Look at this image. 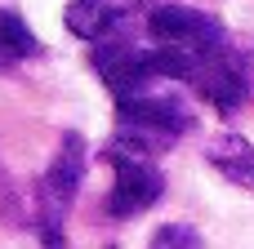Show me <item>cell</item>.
<instances>
[{
  "mask_svg": "<svg viewBox=\"0 0 254 249\" xmlns=\"http://www.w3.org/2000/svg\"><path fill=\"white\" fill-rule=\"evenodd\" d=\"M188 129H192V111L170 85H152L129 98H116V138L134 143L152 156L174 147Z\"/></svg>",
  "mask_w": 254,
  "mask_h": 249,
  "instance_id": "6da1fadb",
  "label": "cell"
},
{
  "mask_svg": "<svg viewBox=\"0 0 254 249\" xmlns=\"http://www.w3.org/2000/svg\"><path fill=\"white\" fill-rule=\"evenodd\" d=\"M85 165H89L85 138L76 129L63 134V143H58V151H54V160L40 178V192H36V232H40L45 249H67L63 223H67V209H71L80 183H85Z\"/></svg>",
  "mask_w": 254,
  "mask_h": 249,
  "instance_id": "7a4b0ae2",
  "label": "cell"
},
{
  "mask_svg": "<svg viewBox=\"0 0 254 249\" xmlns=\"http://www.w3.org/2000/svg\"><path fill=\"white\" fill-rule=\"evenodd\" d=\"M103 160L116 174L112 192H107V214L112 218H138L165 196V174H161L152 151H143V147H134L125 138H112L103 147Z\"/></svg>",
  "mask_w": 254,
  "mask_h": 249,
  "instance_id": "3957f363",
  "label": "cell"
},
{
  "mask_svg": "<svg viewBox=\"0 0 254 249\" xmlns=\"http://www.w3.org/2000/svg\"><path fill=\"white\" fill-rule=\"evenodd\" d=\"M147 36L161 49H179L188 58H205L214 49H223V22L196 4H156L147 13Z\"/></svg>",
  "mask_w": 254,
  "mask_h": 249,
  "instance_id": "277c9868",
  "label": "cell"
},
{
  "mask_svg": "<svg viewBox=\"0 0 254 249\" xmlns=\"http://www.w3.org/2000/svg\"><path fill=\"white\" fill-rule=\"evenodd\" d=\"M219 116H237L241 111V102L250 98V71H246V58L237 53V49H214V53H205L201 62H196V71H192V80H188Z\"/></svg>",
  "mask_w": 254,
  "mask_h": 249,
  "instance_id": "5b68a950",
  "label": "cell"
},
{
  "mask_svg": "<svg viewBox=\"0 0 254 249\" xmlns=\"http://www.w3.org/2000/svg\"><path fill=\"white\" fill-rule=\"evenodd\" d=\"M143 9V0H71L63 22L76 40H89V45H103L112 40L134 13Z\"/></svg>",
  "mask_w": 254,
  "mask_h": 249,
  "instance_id": "8992f818",
  "label": "cell"
},
{
  "mask_svg": "<svg viewBox=\"0 0 254 249\" xmlns=\"http://www.w3.org/2000/svg\"><path fill=\"white\" fill-rule=\"evenodd\" d=\"M205 160L232 183V187H254V143L241 134H219L205 143Z\"/></svg>",
  "mask_w": 254,
  "mask_h": 249,
  "instance_id": "52a82bcc",
  "label": "cell"
},
{
  "mask_svg": "<svg viewBox=\"0 0 254 249\" xmlns=\"http://www.w3.org/2000/svg\"><path fill=\"white\" fill-rule=\"evenodd\" d=\"M36 53H40V40L27 27V18L18 9H0V71L18 67L27 58H36Z\"/></svg>",
  "mask_w": 254,
  "mask_h": 249,
  "instance_id": "ba28073f",
  "label": "cell"
},
{
  "mask_svg": "<svg viewBox=\"0 0 254 249\" xmlns=\"http://www.w3.org/2000/svg\"><path fill=\"white\" fill-rule=\"evenodd\" d=\"M147 249H205V241L188 223H165V227H156V236H152Z\"/></svg>",
  "mask_w": 254,
  "mask_h": 249,
  "instance_id": "9c48e42d",
  "label": "cell"
}]
</instances>
